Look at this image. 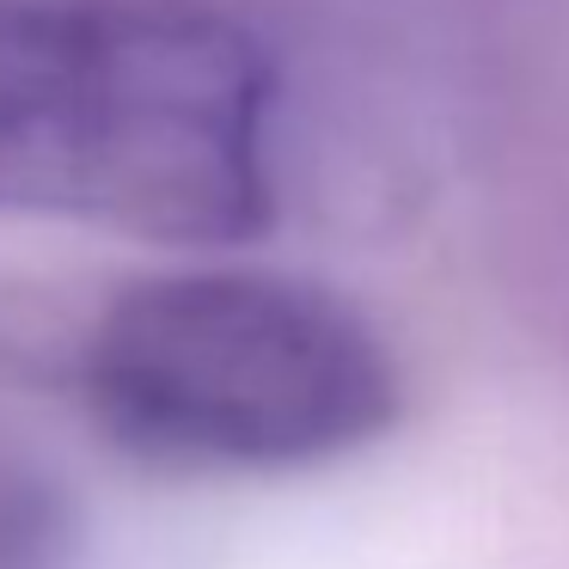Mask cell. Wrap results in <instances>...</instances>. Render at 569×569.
Wrapping results in <instances>:
<instances>
[{
	"label": "cell",
	"mask_w": 569,
	"mask_h": 569,
	"mask_svg": "<svg viewBox=\"0 0 569 569\" xmlns=\"http://www.w3.org/2000/svg\"><path fill=\"white\" fill-rule=\"evenodd\" d=\"M0 214L246 246L276 214V62L184 0H0Z\"/></svg>",
	"instance_id": "6da1fadb"
},
{
	"label": "cell",
	"mask_w": 569,
	"mask_h": 569,
	"mask_svg": "<svg viewBox=\"0 0 569 569\" xmlns=\"http://www.w3.org/2000/svg\"><path fill=\"white\" fill-rule=\"evenodd\" d=\"M111 441L178 471H300L398 422L386 337L282 270H172L123 288L80 349Z\"/></svg>",
	"instance_id": "7a4b0ae2"
},
{
	"label": "cell",
	"mask_w": 569,
	"mask_h": 569,
	"mask_svg": "<svg viewBox=\"0 0 569 569\" xmlns=\"http://www.w3.org/2000/svg\"><path fill=\"white\" fill-rule=\"evenodd\" d=\"M56 551V502L0 447V569H43Z\"/></svg>",
	"instance_id": "3957f363"
}]
</instances>
